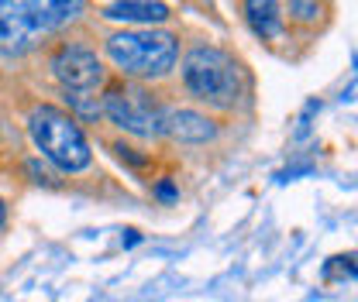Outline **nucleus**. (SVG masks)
Wrapping results in <instances>:
<instances>
[{
	"label": "nucleus",
	"instance_id": "f257e3e1",
	"mask_svg": "<svg viewBox=\"0 0 358 302\" xmlns=\"http://www.w3.org/2000/svg\"><path fill=\"white\" fill-rule=\"evenodd\" d=\"M182 83L186 89L200 100V103H210V107H234L238 96H241V69L238 62L214 48V45H196L186 59H182Z\"/></svg>",
	"mask_w": 358,
	"mask_h": 302
},
{
	"label": "nucleus",
	"instance_id": "f03ea898",
	"mask_svg": "<svg viewBox=\"0 0 358 302\" xmlns=\"http://www.w3.org/2000/svg\"><path fill=\"white\" fill-rule=\"evenodd\" d=\"M110 62L138 80H162L179 59V38L173 31H121L107 38Z\"/></svg>",
	"mask_w": 358,
	"mask_h": 302
},
{
	"label": "nucleus",
	"instance_id": "7ed1b4c3",
	"mask_svg": "<svg viewBox=\"0 0 358 302\" xmlns=\"http://www.w3.org/2000/svg\"><path fill=\"white\" fill-rule=\"evenodd\" d=\"M28 130H31L35 148L42 151L52 165H59L62 172H83L90 165V144H87V137H83V130H80V124L69 114H62L59 107L42 103L31 114Z\"/></svg>",
	"mask_w": 358,
	"mask_h": 302
},
{
	"label": "nucleus",
	"instance_id": "20e7f679",
	"mask_svg": "<svg viewBox=\"0 0 358 302\" xmlns=\"http://www.w3.org/2000/svg\"><path fill=\"white\" fill-rule=\"evenodd\" d=\"M83 10V3H7L0 0V48L10 55L28 52L35 38L73 21Z\"/></svg>",
	"mask_w": 358,
	"mask_h": 302
},
{
	"label": "nucleus",
	"instance_id": "39448f33",
	"mask_svg": "<svg viewBox=\"0 0 358 302\" xmlns=\"http://www.w3.org/2000/svg\"><path fill=\"white\" fill-rule=\"evenodd\" d=\"M103 114L134 137L162 134V110L155 107V100L145 89L138 86H114L103 96Z\"/></svg>",
	"mask_w": 358,
	"mask_h": 302
},
{
	"label": "nucleus",
	"instance_id": "423d86ee",
	"mask_svg": "<svg viewBox=\"0 0 358 302\" xmlns=\"http://www.w3.org/2000/svg\"><path fill=\"white\" fill-rule=\"evenodd\" d=\"M59 83L66 86V93H93L103 83V66L96 59V52L87 45H66L55 62H52Z\"/></svg>",
	"mask_w": 358,
	"mask_h": 302
},
{
	"label": "nucleus",
	"instance_id": "0eeeda50",
	"mask_svg": "<svg viewBox=\"0 0 358 302\" xmlns=\"http://www.w3.org/2000/svg\"><path fill=\"white\" fill-rule=\"evenodd\" d=\"M162 130L169 134V137H176V141H207V137H214V124L203 117V114H196V110H173V114H162Z\"/></svg>",
	"mask_w": 358,
	"mask_h": 302
},
{
	"label": "nucleus",
	"instance_id": "6e6552de",
	"mask_svg": "<svg viewBox=\"0 0 358 302\" xmlns=\"http://www.w3.org/2000/svg\"><path fill=\"white\" fill-rule=\"evenodd\" d=\"M103 17L110 21H141V24H159L169 17L166 3H107Z\"/></svg>",
	"mask_w": 358,
	"mask_h": 302
},
{
	"label": "nucleus",
	"instance_id": "1a4fd4ad",
	"mask_svg": "<svg viewBox=\"0 0 358 302\" xmlns=\"http://www.w3.org/2000/svg\"><path fill=\"white\" fill-rule=\"evenodd\" d=\"M245 17H248L252 31L262 35V38H275L279 28H282L279 3H245Z\"/></svg>",
	"mask_w": 358,
	"mask_h": 302
},
{
	"label": "nucleus",
	"instance_id": "9d476101",
	"mask_svg": "<svg viewBox=\"0 0 358 302\" xmlns=\"http://www.w3.org/2000/svg\"><path fill=\"white\" fill-rule=\"evenodd\" d=\"M66 96H69V103H73L83 117H100V110H103L100 100H96L93 93H66Z\"/></svg>",
	"mask_w": 358,
	"mask_h": 302
},
{
	"label": "nucleus",
	"instance_id": "9b49d317",
	"mask_svg": "<svg viewBox=\"0 0 358 302\" xmlns=\"http://www.w3.org/2000/svg\"><path fill=\"white\" fill-rule=\"evenodd\" d=\"M331 261H338V264H327V268H324V278H334V275H341V278H352V275H355L352 255H348V258H331Z\"/></svg>",
	"mask_w": 358,
	"mask_h": 302
},
{
	"label": "nucleus",
	"instance_id": "f8f14e48",
	"mask_svg": "<svg viewBox=\"0 0 358 302\" xmlns=\"http://www.w3.org/2000/svg\"><path fill=\"white\" fill-rule=\"evenodd\" d=\"M289 10H293L296 17H303V21H310V17L320 14V7H317V3H289Z\"/></svg>",
	"mask_w": 358,
	"mask_h": 302
},
{
	"label": "nucleus",
	"instance_id": "ddd939ff",
	"mask_svg": "<svg viewBox=\"0 0 358 302\" xmlns=\"http://www.w3.org/2000/svg\"><path fill=\"white\" fill-rule=\"evenodd\" d=\"M155 192H159V199H166V203H173V199L179 196L173 182H159V186H155Z\"/></svg>",
	"mask_w": 358,
	"mask_h": 302
},
{
	"label": "nucleus",
	"instance_id": "4468645a",
	"mask_svg": "<svg viewBox=\"0 0 358 302\" xmlns=\"http://www.w3.org/2000/svg\"><path fill=\"white\" fill-rule=\"evenodd\" d=\"M3 213H7V210H3V203H0V220H3Z\"/></svg>",
	"mask_w": 358,
	"mask_h": 302
}]
</instances>
